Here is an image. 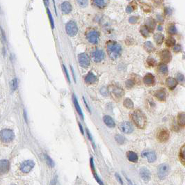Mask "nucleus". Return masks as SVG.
<instances>
[{
	"mask_svg": "<svg viewBox=\"0 0 185 185\" xmlns=\"http://www.w3.org/2000/svg\"><path fill=\"white\" fill-rule=\"evenodd\" d=\"M79 128H80V130H81V131H82V134H83V135H84V130H83V128H82V125H81V123H79Z\"/></svg>",
	"mask_w": 185,
	"mask_h": 185,
	"instance_id": "43",
	"label": "nucleus"
},
{
	"mask_svg": "<svg viewBox=\"0 0 185 185\" xmlns=\"http://www.w3.org/2000/svg\"><path fill=\"white\" fill-rule=\"evenodd\" d=\"M166 85L170 89H173L177 86V82L173 78H168L166 80Z\"/></svg>",
	"mask_w": 185,
	"mask_h": 185,
	"instance_id": "25",
	"label": "nucleus"
},
{
	"mask_svg": "<svg viewBox=\"0 0 185 185\" xmlns=\"http://www.w3.org/2000/svg\"><path fill=\"white\" fill-rule=\"evenodd\" d=\"M115 139H116V142L118 143L119 144H123L125 142V138L123 136L120 135V134H117L115 136Z\"/></svg>",
	"mask_w": 185,
	"mask_h": 185,
	"instance_id": "29",
	"label": "nucleus"
},
{
	"mask_svg": "<svg viewBox=\"0 0 185 185\" xmlns=\"http://www.w3.org/2000/svg\"><path fill=\"white\" fill-rule=\"evenodd\" d=\"M15 138V134L11 129H4L1 131V139L3 142L9 143L12 141Z\"/></svg>",
	"mask_w": 185,
	"mask_h": 185,
	"instance_id": "3",
	"label": "nucleus"
},
{
	"mask_svg": "<svg viewBox=\"0 0 185 185\" xmlns=\"http://www.w3.org/2000/svg\"><path fill=\"white\" fill-rule=\"evenodd\" d=\"M168 172H169V166L168 164H162L159 166L158 169H157V173H158V176L160 179H164L168 175Z\"/></svg>",
	"mask_w": 185,
	"mask_h": 185,
	"instance_id": "5",
	"label": "nucleus"
},
{
	"mask_svg": "<svg viewBox=\"0 0 185 185\" xmlns=\"http://www.w3.org/2000/svg\"><path fill=\"white\" fill-rule=\"evenodd\" d=\"M66 30L70 36H74L77 34L78 32L77 24L74 21H70L66 25Z\"/></svg>",
	"mask_w": 185,
	"mask_h": 185,
	"instance_id": "4",
	"label": "nucleus"
},
{
	"mask_svg": "<svg viewBox=\"0 0 185 185\" xmlns=\"http://www.w3.org/2000/svg\"><path fill=\"white\" fill-rule=\"evenodd\" d=\"M155 96L161 101H164L166 100V92L163 90H159L155 92Z\"/></svg>",
	"mask_w": 185,
	"mask_h": 185,
	"instance_id": "24",
	"label": "nucleus"
},
{
	"mask_svg": "<svg viewBox=\"0 0 185 185\" xmlns=\"http://www.w3.org/2000/svg\"><path fill=\"white\" fill-rule=\"evenodd\" d=\"M78 59H79V64H80V66H82V67L87 68L88 66L90 65V60H89L88 56L87 54H80L79 55Z\"/></svg>",
	"mask_w": 185,
	"mask_h": 185,
	"instance_id": "9",
	"label": "nucleus"
},
{
	"mask_svg": "<svg viewBox=\"0 0 185 185\" xmlns=\"http://www.w3.org/2000/svg\"><path fill=\"white\" fill-rule=\"evenodd\" d=\"M132 11H133V9L131 8V6H128L127 8V13H131Z\"/></svg>",
	"mask_w": 185,
	"mask_h": 185,
	"instance_id": "42",
	"label": "nucleus"
},
{
	"mask_svg": "<svg viewBox=\"0 0 185 185\" xmlns=\"http://www.w3.org/2000/svg\"><path fill=\"white\" fill-rule=\"evenodd\" d=\"M178 123L180 127H185V113H180L178 114Z\"/></svg>",
	"mask_w": 185,
	"mask_h": 185,
	"instance_id": "23",
	"label": "nucleus"
},
{
	"mask_svg": "<svg viewBox=\"0 0 185 185\" xmlns=\"http://www.w3.org/2000/svg\"><path fill=\"white\" fill-rule=\"evenodd\" d=\"M11 88H12L13 90H15L17 89V79H13L12 81H11Z\"/></svg>",
	"mask_w": 185,
	"mask_h": 185,
	"instance_id": "31",
	"label": "nucleus"
},
{
	"mask_svg": "<svg viewBox=\"0 0 185 185\" xmlns=\"http://www.w3.org/2000/svg\"><path fill=\"white\" fill-rule=\"evenodd\" d=\"M78 4H79V6H81V7H86V6H87L88 5V0H77Z\"/></svg>",
	"mask_w": 185,
	"mask_h": 185,
	"instance_id": "33",
	"label": "nucleus"
},
{
	"mask_svg": "<svg viewBox=\"0 0 185 185\" xmlns=\"http://www.w3.org/2000/svg\"><path fill=\"white\" fill-rule=\"evenodd\" d=\"M119 129L121 131L125 134H130L133 131V127L128 122H123L121 123L119 125Z\"/></svg>",
	"mask_w": 185,
	"mask_h": 185,
	"instance_id": "10",
	"label": "nucleus"
},
{
	"mask_svg": "<svg viewBox=\"0 0 185 185\" xmlns=\"http://www.w3.org/2000/svg\"><path fill=\"white\" fill-rule=\"evenodd\" d=\"M140 175L142 180L145 182L149 181L151 178V173L147 168H141Z\"/></svg>",
	"mask_w": 185,
	"mask_h": 185,
	"instance_id": "14",
	"label": "nucleus"
},
{
	"mask_svg": "<svg viewBox=\"0 0 185 185\" xmlns=\"http://www.w3.org/2000/svg\"><path fill=\"white\" fill-rule=\"evenodd\" d=\"M107 52L111 59H117L121 54L122 48L119 44L115 42H109L107 44Z\"/></svg>",
	"mask_w": 185,
	"mask_h": 185,
	"instance_id": "2",
	"label": "nucleus"
},
{
	"mask_svg": "<svg viewBox=\"0 0 185 185\" xmlns=\"http://www.w3.org/2000/svg\"><path fill=\"white\" fill-rule=\"evenodd\" d=\"M47 11H48V16H49V19H50V24H51L52 28L54 29V19H53L52 16L51 12H50V10H49L48 9H47Z\"/></svg>",
	"mask_w": 185,
	"mask_h": 185,
	"instance_id": "32",
	"label": "nucleus"
},
{
	"mask_svg": "<svg viewBox=\"0 0 185 185\" xmlns=\"http://www.w3.org/2000/svg\"><path fill=\"white\" fill-rule=\"evenodd\" d=\"M45 160H46L47 164H48L50 166H51V167L54 166V163L53 160H52V159L50 158V157H49V156L45 155Z\"/></svg>",
	"mask_w": 185,
	"mask_h": 185,
	"instance_id": "30",
	"label": "nucleus"
},
{
	"mask_svg": "<svg viewBox=\"0 0 185 185\" xmlns=\"http://www.w3.org/2000/svg\"><path fill=\"white\" fill-rule=\"evenodd\" d=\"M131 120L134 125L140 129H144L147 123L146 116L139 109H136L131 113Z\"/></svg>",
	"mask_w": 185,
	"mask_h": 185,
	"instance_id": "1",
	"label": "nucleus"
},
{
	"mask_svg": "<svg viewBox=\"0 0 185 185\" xmlns=\"http://www.w3.org/2000/svg\"><path fill=\"white\" fill-rule=\"evenodd\" d=\"M115 176H116V178H117V180H118V181L120 183H121V184H123V180H121V177H120V175L118 174V173H116V174H115Z\"/></svg>",
	"mask_w": 185,
	"mask_h": 185,
	"instance_id": "39",
	"label": "nucleus"
},
{
	"mask_svg": "<svg viewBox=\"0 0 185 185\" xmlns=\"http://www.w3.org/2000/svg\"><path fill=\"white\" fill-rule=\"evenodd\" d=\"M155 40L157 43H162V40H163V36H162L160 34H156V35L155 36Z\"/></svg>",
	"mask_w": 185,
	"mask_h": 185,
	"instance_id": "34",
	"label": "nucleus"
},
{
	"mask_svg": "<svg viewBox=\"0 0 185 185\" xmlns=\"http://www.w3.org/2000/svg\"><path fill=\"white\" fill-rule=\"evenodd\" d=\"M0 166H1V173L6 174L9 172L10 168L9 161L7 160H2L0 162Z\"/></svg>",
	"mask_w": 185,
	"mask_h": 185,
	"instance_id": "15",
	"label": "nucleus"
},
{
	"mask_svg": "<svg viewBox=\"0 0 185 185\" xmlns=\"http://www.w3.org/2000/svg\"><path fill=\"white\" fill-rule=\"evenodd\" d=\"M123 105L127 109H132L133 107H134V103H133V102L129 98H127L125 100L124 102H123Z\"/></svg>",
	"mask_w": 185,
	"mask_h": 185,
	"instance_id": "27",
	"label": "nucleus"
},
{
	"mask_svg": "<svg viewBox=\"0 0 185 185\" xmlns=\"http://www.w3.org/2000/svg\"><path fill=\"white\" fill-rule=\"evenodd\" d=\"M63 66V69H64L65 73H66V76H67V79H68V82H70V77H69V74H68V70H67V69H66V66Z\"/></svg>",
	"mask_w": 185,
	"mask_h": 185,
	"instance_id": "41",
	"label": "nucleus"
},
{
	"mask_svg": "<svg viewBox=\"0 0 185 185\" xmlns=\"http://www.w3.org/2000/svg\"><path fill=\"white\" fill-rule=\"evenodd\" d=\"M104 123H105L107 126H108L109 127H114L116 124H115V122L113 120V118L109 116H104L103 118Z\"/></svg>",
	"mask_w": 185,
	"mask_h": 185,
	"instance_id": "18",
	"label": "nucleus"
},
{
	"mask_svg": "<svg viewBox=\"0 0 185 185\" xmlns=\"http://www.w3.org/2000/svg\"><path fill=\"white\" fill-rule=\"evenodd\" d=\"M169 138V131L166 129H162L158 131L157 134V140L160 142H165Z\"/></svg>",
	"mask_w": 185,
	"mask_h": 185,
	"instance_id": "8",
	"label": "nucleus"
},
{
	"mask_svg": "<svg viewBox=\"0 0 185 185\" xmlns=\"http://www.w3.org/2000/svg\"><path fill=\"white\" fill-rule=\"evenodd\" d=\"M61 10L64 13L68 14L69 13L71 12L72 11V6H71V4H70L68 1H64V2L62 3L61 4Z\"/></svg>",
	"mask_w": 185,
	"mask_h": 185,
	"instance_id": "20",
	"label": "nucleus"
},
{
	"mask_svg": "<svg viewBox=\"0 0 185 185\" xmlns=\"http://www.w3.org/2000/svg\"><path fill=\"white\" fill-rule=\"evenodd\" d=\"M72 100H73V102H74V107H75L76 110H77V113H79V115L80 116L81 118H82V119H84V115H83L82 109H81L80 106H79V102H78V101H77V97H76V96L74 95H72Z\"/></svg>",
	"mask_w": 185,
	"mask_h": 185,
	"instance_id": "17",
	"label": "nucleus"
},
{
	"mask_svg": "<svg viewBox=\"0 0 185 185\" xmlns=\"http://www.w3.org/2000/svg\"><path fill=\"white\" fill-rule=\"evenodd\" d=\"M127 157L128 160L129 162H133V163H136V162H138V160H139L138 155H136L135 152H132V151H128L127 152Z\"/></svg>",
	"mask_w": 185,
	"mask_h": 185,
	"instance_id": "16",
	"label": "nucleus"
},
{
	"mask_svg": "<svg viewBox=\"0 0 185 185\" xmlns=\"http://www.w3.org/2000/svg\"><path fill=\"white\" fill-rule=\"evenodd\" d=\"M141 32H142V34H143L144 36H147L149 34V32H148V29L146 27H143V28L141 29Z\"/></svg>",
	"mask_w": 185,
	"mask_h": 185,
	"instance_id": "35",
	"label": "nucleus"
},
{
	"mask_svg": "<svg viewBox=\"0 0 185 185\" xmlns=\"http://www.w3.org/2000/svg\"><path fill=\"white\" fill-rule=\"evenodd\" d=\"M133 86H134V82H133L132 80H127L126 82V86L127 88H131V87H133Z\"/></svg>",
	"mask_w": 185,
	"mask_h": 185,
	"instance_id": "36",
	"label": "nucleus"
},
{
	"mask_svg": "<svg viewBox=\"0 0 185 185\" xmlns=\"http://www.w3.org/2000/svg\"><path fill=\"white\" fill-rule=\"evenodd\" d=\"M105 57V53L101 50H96L92 53V58L95 62H100Z\"/></svg>",
	"mask_w": 185,
	"mask_h": 185,
	"instance_id": "11",
	"label": "nucleus"
},
{
	"mask_svg": "<svg viewBox=\"0 0 185 185\" xmlns=\"http://www.w3.org/2000/svg\"><path fill=\"white\" fill-rule=\"evenodd\" d=\"M142 157H145L150 163H152L157 159L156 154L152 151H144L142 152Z\"/></svg>",
	"mask_w": 185,
	"mask_h": 185,
	"instance_id": "12",
	"label": "nucleus"
},
{
	"mask_svg": "<svg viewBox=\"0 0 185 185\" xmlns=\"http://www.w3.org/2000/svg\"><path fill=\"white\" fill-rule=\"evenodd\" d=\"M143 82L147 86H152L154 84V83H155L154 77L151 74H146L143 79Z\"/></svg>",
	"mask_w": 185,
	"mask_h": 185,
	"instance_id": "19",
	"label": "nucleus"
},
{
	"mask_svg": "<svg viewBox=\"0 0 185 185\" xmlns=\"http://www.w3.org/2000/svg\"><path fill=\"white\" fill-rule=\"evenodd\" d=\"M93 4L98 8H104L107 4V0H92Z\"/></svg>",
	"mask_w": 185,
	"mask_h": 185,
	"instance_id": "26",
	"label": "nucleus"
},
{
	"mask_svg": "<svg viewBox=\"0 0 185 185\" xmlns=\"http://www.w3.org/2000/svg\"><path fill=\"white\" fill-rule=\"evenodd\" d=\"M137 19H138L137 17H134V16H133V17H131L129 18V21L131 22V23H135L136 21H137Z\"/></svg>",
	"mask_w": 185,
	"mask_h": 185,
	"instance_id": "40",
	"label": "nucleus"
},
{
	"mask_svg": "<svg viewBox=\"0 0 185 185\" xmlns=\"http://www.w3.org/2000/svg\"><path fill=\"white\" fill-rule=\"evenodd\" d=\"M90 166H91L92 171V173H93V176H94V178H95V179L96 180V181L97 182H98L99 184H100V185H104L103 182H102V180L98 178V176H97L96 172H95V166H94V164H93V160H92V158L90 159Z\"/></svg>",
	"mask_w": 185,
	"mask_h": 185,
	"instance_id": "22",
	"label": "nucleus"
},
{
	"mask_svg": "<svg viewBox=\"0 0 185 185\" xmlns=\"http://www.w3.org/2000/svg\"><path fill=\"white\" fill-rule=\"evenodd\" d=\"M96 81H97L96 76L94 75V74H92L91 72H89L85 78L86 83V84H94V83L96 82Z\"/></svg>",
	"mask_w": 185,
	"mask_h": 185,
	"instance_id": "21",
	"label": "nucleus"
},
{
	"mask_svg": "<svg viewBox=\"0 0 185 185\" xmlns=\"http://www.w3.org/2000/svg\"><path fill=\"white\" fill-rule=\"evenodd\" d=\"M50 185H56V180L54 179L52 181L51 184H50Z\"/></svg>",
	"mask_w": 185,
	"mask_h": 185,
	"instance_id": "44",
	"label": "nucleus"
},
{
	"mask_svg": "<svg viewBox=\"0 0 185 185\" xmlns=\"http://www.w3.org/2000/svg\"><path fill=\"white\" fill-rule=\"evenodd\" d=\"M87 39L90 43L95 44L98 42L99 33L95 30H90L87 33Z\"/></svg>",
	"mask_w": 185,
	"mask_h": 185,
	"instance_id": "7",
	"label": "nucleus"
},
{
	"mask_svg": "<svg viewBox=\"0 0 185 185\" xmlns=\"http://www.w3.org/2000/svg\"><path fill=\"white\" fill-rule=\"evenodd\" d=\"M34 166V162L32 160H27L24 162L20 166V169L22 173H28L33 169Z\"/></svg>",
	"mask_w": 185,
	"mask_h": 185,
	"instance_id": "6",
	"label": "nucleus"
},
{
	"mask_svg": "<svg viewBox=\"0 0 185 185\" xmlns=\"http://www.w3.org/2000/svg\"><path fill=\"white\" fill-rule=\"evenodd\" d=\"M111 94L113 95V97L115 98V100H119L124 95V92H123V90L121 89V88L113 87L111 89Z\"/></svg>",
	"mask_w": 185,
	"mask_h": 185,
	"instance_id": "13",
	"label": "nucleus"
},
{
	"mask_svg": "<svg viewBox=\"0 0 185 185\" xmlns=\"http://www.w3.org/2000/svg\"><path fill=\"white\" fill-rule=\"evenodd\" d=\"M160 70L162 73H166L167 72V68L165 65H161L160 67Z\"/></svg>",
	"mask_w": 185,
	"mask_h": 185,
	"instance_id": "37",
	"label": "nucleus"
},
{
	"mask_svg": "<svg viewBox=\"0 0 185 185\" xmlns=\"http://www.w3.org/2000/svg\"><path fill=\"white\" fill-rule=\"evenodd\" d=\"M145 48L147 49V50H152V49L153 48V46H152V43H150V42H147V43H145Z\"/></svg>",
	"mask_w": 185,
	"mask_h": 185,
	"instance_id": "38",
	"label": "nucleus"
},
{
	"mask_svg": "<svg viewBox=\"0 0 185 185\" xmlns=\"http://www.w3.org/2000/svg\"><path fill=\"white\" fill-rule=\"evenodd\" d=\"M180 157L181 160L185 164V145L182 147L180 152Z\"/></svg>",
	"mask_w": 185,
	"mask_h": 185,
	"instance_id": "28",
	"label": "nucleus"
}]
</instances>
